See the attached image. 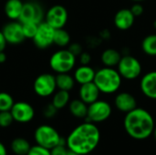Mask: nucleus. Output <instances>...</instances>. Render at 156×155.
<instances>
[{"label": "nucleus", "instance_id": "obj_1", "mask_svg": "<svg viewBox=\"0 0 156 155\" xmlns=\"http://www.w3.org/2000/svg\"><path fill=\"white\" fill-rule=\"evenodd\" d=\"M101 140V132L95 123L86 122L77 126L68 136L67 148L80 155L93 152Z\"/></svg>", "mask_w": 156, "mask_h": 155}, {"label": "nucleus", "instance_id": "obj_2", "mask_svg": "<svg viewBox=\"0 0 156 155\" xmlns=\"http://www.w3.org/2000/svg\"><path fill=\"white\" fill-rule=\"evenodd\" d=\"M126 133L133 139L143 141L153 135L155 127L153 115L143 108H135L126 113L123 120Z\"/></svg>", "mask_w": 156, "mask_h": 155}, {"label": "nucleus", "instance_id": "obj_3", "mask_svg": "<svg viewBox=\"0 0 156 155\" xmlns=\"http://www.w3.org/2000/svg\"><path fill=\"white\" fill-rule=\"evenodd\" d=\"M93 82L98 87L101 93H116L122 83V78L114 68L104 67L96 71Z\"/></svg>", "mask_w": 156, "mask_h": 155}, {"label": "nucleus", "instance_id": "obj_4", "mask_svg": "<svg viewBox=\"0 0 156 155\" xmlns=\"http://www.w3.org/2000/svg\"><path fill=\"white\" fill-rule=\"evenodd\" d=\"M76 61L77 57L68 48H60L51 55L49 58V67L57 74L69 73L75 68Z\"/></svg>", "mask_w": 156, "mask_h": 155}, {"label": "nucleus", "instance_id": "obj_5", "mask_svg": "<svg viewBox=\"0 0 156 155\" xmlns=\"http://www.w3.org/2000/svg\"><path fill=\"white\" fill-rule=\"evenodd\" d=\"M34 136L37 145H40L48 150L52 149L59 143L66 145V143L60 137L58 131L49 125L44 124L38 126L35 131Z\"/></svg>", "mask_w": 156, "mask_h": 155}, {"label": "nucleus", "instance_id": "obj_6", "mask_svg": "<svg viewBox=\"0 0 156 155\" xmlns=\"http://www.w3.org/2000/svg\"><path fill=\"white\" fill-rule=\"evenodd\" d=\"M117 70L122 79L133 80L141 76L143 67L141 62L135 57L125 55L122 57L119 64L117 65Z\"/></svg>", "mask_w": 156, "mask_h": 155}, {"label": "nucleus", "instance_id": "obj_7", "mask_svg": "<svg viewBox=\"0 0 156 155\" xmlns=\"http://www.w3.org/2000/svg\"><path fill=\"white\" fill-rule=\"evenodd\" d=\"M112 109L108 101L97 100L88 105V112L86 122L92 123H100L105 122L112 115Z\"/></svg>", "mask_w": 156, "mask_h": 155}, {"label": "nucleus", "instance_id": "obj_8", "mask_svg": "<svg viewBox=\"0 0 156 155\" xmlns=\"http://www.w3.org/2000/svg\"><path fill=\"white\" fill-rule=\"evenodd\" d=\"M33 90L35 93L41 98L53 95L57 90L56 76L51 73H42L38 75L34 80Z\"/></svg>", "mask_w": 156, "mask_h": 155}, {"label": "nucleus", "instance_id": "obj_9", "mask_svg": "<svg viewBox=\"0 0 156 155\" xmlns=\"http://www.w3.org/2000/svg\"><path fill=\"white\" fill-rule=\"evenodd\" d=\"M45 11L43 6L37 1H27L24 3L22 13L18 21L20 23L32 22L40 24L45 19Z\"/></svg>", "mask_w": 156, "mask_h": 155}, {"label": "nucleus", "instance_id": "obj_10", "mask_svg": "<svg viewBox=\"0 0 156 155\" xmlns=\"http://www.w3.org/2000/svg\"><path fill=\"white\" fill-rule=\"evenodd\" d=\"M68 19L69 13L67 8L61 5H55L47 10L44 21L54 29H58L63 28L66 26Z\"/></svg>", "mask_w": 156, "mask_h": 155}, {"label": "nucleus", "instance_id": "obj_11", "mask_svg": "<svg viewBox=\"0 0 156 155\" xmlns=\"http://www.w3.org/2000/svg\"><path fill=\"white\" fill-rule=\"evenodd\" d=\"M54 32L55 29L48 23L45 21L41 22L38 24L37 32L32 38L34 45L40 49H46L49 48L51 45H53Z\"/></svg>", "mask_w": 156, "mask_h": 155}, {"label": "nucleus", "instance_id": "obj_12", "mask_svg": "<svg viewBox=\"0 0 156 155\" xmlns=\"http://www.w3.org/2000/svg\"><path fill=\"white\" fill-rule=\"evenodd\" d=\"M1 31L7 44L19 45L26 39L22 29V24L18 20H11L6 23Z\"/></svg>", "mask_w": 156, "mask_h": 155}, {"label": "nucleus", "instance_id": "obj_13", "mask_svg": "<svg viewBox=\"0 0 156 155\" xmlns=\"http://www.w3.org/2000/svg\"><path fill=\"white\" fill-rule=\"evenodd\" d=\"M15 122L19 123H27L31 122L35 116L34 108L26 101L15 102L10 110Z\"/></svg>", "mask_w": 156, "mask_h": 155}, {"label": "nucleus", "instance_id": "obj_14", "mask_svg": "<svg viewBox=\"0 0 156 155\" xmlns=\"http://www.w3.org/2000/svg\"><path fill=\"white\" fill-rule=\"evenodd\" d=\"M114 105L119 111L126 114L137 108V100L132 93L122 91L115 96Z\"/></svg>", "mask_w": 156, "mask_h": 155}, {"label": "nucleus", "instance_id": "obj_15", "mask_svg": "<svg viewBox=\"0 0 156 155\" xmlns=\"http://www.w3.org/2000/svg\"><path fill=\"white\" fill-rule=\"evenodd\" d=\"M140 89L146 98L156 100V70L149 71L142 77Z\"/></svg>", "mask_w": 156, "mask_h": 155}, {"label": "nucleus", "instance_id": "obj_16", "mask_svg": "<svg viewBox=\"0 0 156 155\" xmlns=\"http://www.w3.org/2000/svg\"><path fill=\"white\" fill-rule=\"evenodd\" d=\"M135 16L130 9L122 8L119 10L114 16V25L119 30H128L134 24Z\"/></svg>", "mask_w": 156, "mask_h": 155}, {"label": "nucleus", "instance_id": "obj_17", "mask_svg": "<svg viewBox=\"0 0 156 155\" xmlns=\"http://www.w3.org/2000/svg\"><path fill=\"white\" fill-rule=\"evenodd\" d=\"M100 94L101 91L93 81L80 85L79 90L80 99L88 105L99 100Z\"/></svg>", "mask_w": 156, "mask_h": 155}, {"label": "nucleus", "instance_id": "obj_18", "mask_svg": "<svg viewBox=\"0 0 156 155\" xmlns=\"http://www.w3.org/2000/svg\"><path fill=\"white\" fill-rule=\"evenodd\" d=\"M96 71L90 65H80L78 67L73 74V78L76 83L82 85L85 83L92 82L95 77Z\"/></svg>", "mask_w": 156, "mask_h": 155}, {"label": "nucleus", "instance_id": "obj_19", "mask_svg": "<svg viewBox=\"0 0 156 155\" xmlns=\"http://www.w3.org/2000/svg\"><path fill=\"white\" fill-rule=\"evenodd\" d=\"M24 2L22 0H7L4 5V12L10 20H18L22 13Z\"/></svg>", "mask_w": 156, "mask_h": 155}, {"label": "nucleus", "instance_id": "obj_20", "mask_svg": "<svg viewBox=\"0 0 156 155\" xmlns=\"http://www.w3.org/2000/svg\"><path fill=\"white\" fill-rule=\"evenodd\" d=\"M122 57V56L118 50L114 48H107L101 53V59L102 64L105 67L114 68V67H117Z\"/></svg>", "mask_w": 156, "mask_h": 155}, {"label": "nucleus", "instance_id": "obj_21", "mask_svg": "<svg viewBox=\"0 0 156 155\" xmlns=\"http://www.w3.org/2000/svg\"><path fill=\"white\" fill-rule=\"evenodd\" d=\"M69 110L74 117L79 119H85L88 112V104H86L80 99H76L69 101Z\"/></svg>", "mask_w": 156, "mask_h": 155}, {"label": "nucleus", "instance_id": "obj_22", "mask_svg": "<svg viewBox=\"0 0 156 155\" xmlns=\"http://www.w3.org/2000/svg\"><path fill=\"white\" fill-rule=\"evenodd\" d=\"M75 83L73 76L69 73H58L56 75V84L58 90L70 91L74 88Z\"/></svg>", "mask_w": 156, "mask_h": 155}, {"label": "nucleus", "instance_id": "obj_23", "mask_svg": "<svg viewBox=\"0 0 156 155\" xmlns=\"http://www.w3.org/2000/svg\"><path fill=\"white\" fill-rule=\"evenodd\" d=\"M70 43V35L69 33L63 28L55 29L53 44L60 48H66Z\"/></svg>", "mask_w": 156, "mask_h": 155}, {"label": "nucleus", "instance_id": "obj_24", "mask_svg": "<svg viewBox=\"0 0 156 155\" xmlns=\"http://www.w3.org/2000/svg\"><path fill=\"white\" fill-rule=\"evenodd\" d=\"M69 100H70L69 91L58 90V91L54 92L51 103L58 110H61V109L65 108L69 103Z\"/></svg>", "mask_w": 156, "mask_h": 155}, {"label": "nucleus", "instance_id": "obj_25", "mask_svg": "<svg viewBox=\"0 0 156 155\" xmlns=\"http://www.w3.org/2000/svg\"><path fill=\"white\" fill-rule=\"evenodd\" d=\"M31 146L24 138H16L11 143V150L17 155H27Z\"/></svg>", "mask_w": 156, "mask_h": 155}, {"label": "nucleus", "instance_id": "obj_26", "mask_svg": "<svg viewBox=\"0 0 156 155\" xmlns=\"http://www.w3.org/2000/svg\"><path fill=\"white\" fill-rule=\"evenodd\" d=\"M142 48L144 52L151 57L156 56V34L148 35L142 42Z\"/></svg>", "mask_w": 156, "mask_h": 155}, {"label": "nucleus", "instance_id": "obj_27", "mask_svg": "<svg viewBox=\"0 0 156 155\" xmlns=\"http://www.w3.org/2000/svg\"><path fill=\"white\" fill-rule=\"evenodd\" d=\"M14 103V99L9 93L5 91L0 92V111H10Z\"/></svg>", "mask_w": 156, "mask_h": 155}, {"label": "nucleus", "instance_id": "obj_28", "mask_svg": "<svg viewBox=\"0 0 156 155\" xmlns=\"http://www.w3.org/2000/svg\"><path fill=\"white\" fill-rule=\"evenodd\" d=\"M21 24H22V29H23V33H24L26 39L27 38L32 39L37 32L38 24L32 23V22H26V23H21Z\"/></svg>", "mask_w": 156, "mask_h": 155}, {"label": "nucleus", "instance_id": "obj_29", "mask_svg": "<svg viewBox=\"0 0 156 155\" xmlns=\"http://www.w3.org/2000/svg\"><path fill=\"white\" fill-rule=\"evenodd\" d=\"M13 122H14V119L10 111H0V127L6 128L10 126Z\"/></svg>", "mask_w": 156, "mask_h": 155}, {"label": "nucleus", "instance_id": "obj_30", "mask_svg": "<svg viewBox=\"0 0 156 155\" xmlns=\"http://www.w3.org/2000/svg\"><path fill=\"white\" fill-rule=\"evenodd\" d=\"M27 155H51L50 154V150L44 148L40 145H36V146H32L29 150V152L27 153Z\"/></svg>", "mask_w": 156, "mask_h": 155}, {"label": "nucleus", "instance_id": "obj_31", "mask_svg": "<svg viewBox=\"0 0 156 155\" xmlns=\"http://www.w3.org/2000/svg\"><path fill=\"white\" fill-rule=\"evenodd\" d=\"M58 111V110L52 103H48V104H47V105L44 107V109H43V115H44L46 118L50 119V118H53V117L56 115V113H57Z\"/></svg>", "mask_w": 156, "mask_h": 155}, {"label": "nucleus", "instance_id": "obj_32", "mask_svg": "<svg viewBox=\"0 0 156 155\" xmlns=\"http://www.w3.org/2000/svg\"><path fill=\"white\" fill-rule=\"evenodd\" d=\"M68 153V148H66L65 144H58L52 149H50V154L51 155H66Z\"/></svg>", "mask_w": 156, "mask_h": 155}, {"label": "nucleus", "instance_id": "obj_33", "mask_svg": "<svg viewBox=\"0 0 156 155\" xmlns=\"http://www.w3.org/2000/svg\"><path fill=\"white\" fill-rule=\"evenodd\" d=\"M130 10H131V12L133 13V15L135 17L141 16L144 14V8L143 5L141 3H134L132 5V7L130 8Z\"/></svg>", "mask_w": 156, "mask_h": 155}, {"label": "nucleus", "instance_id": "obj_34", "mask_svg": "<svg viewBox=\"0 0 156 155\" xmlns=\"http://www.w3.org/2000/svg\"><path fill=\"white\" fill-rule=\"evenodd\" d=\"M68 49L76 57H79L80 53L83 51L82 46L80 43H69V45L68 46Z\"/></svg>", "mask_w": 156, "mask_h": 155}, {"label": "nucleus", "instance_id": "obj_35", "mask_svg": "<svg viewBox=\"0 0 156 155\" xmlns=\"http://www.w3.org/2000/svg\"><path fill=\"white\" fill-rule=\"evenodd\" d=\"M80 65H89L91 61V56L89 52L82 51L80 55L79 56Z\"/></svg>", "mask_w": 156, "mask_h": 155}, {"label": "nucleus", "instance_id": "obj_36", "mask_svg": "<svg viewBox=\"0 0 156 155\" xmlns=\"http://www.w3.org/2000/svg\"><path fill=\"white\" fill-rule=\"evenodd\" d=\"M6 45H7V42H6V40H5V37H4V35H3L2 31L0 30V52L5 50V48Z\"/></svg>", "mask_w": 156, "mask_h": 155}, {"label": "nucleus", "instance_id": "obj_37", "mask_svg": "<svg viewBox=\"0 0 156 155\" xmlns=\"http://www.w3.org/2000/svg\"><path fill=\"white\" fill-rule=\"evenodd\" d=\"M5 60H6V54L4 51H1L0 52V64L5 62Z\"/></svg>", "mask_w": 156, "mask_h": 155}, {"label": "nucleus", "instance_id": "obj_38", "mask_svg": "<svg viewBox=\"0 0 156 155\" xmlns=\"http://www.w3.org/2000/svg\"><path fill=\"white\" fill-rule=\"evenodd\" d=\"M0 155H7L6 149L2 143H0Z\"/></svg>", "mask_w": 156, "mask_h": 155}, {"label": "nucleus", "instance_id": "obj_39", "mask_svg": "<svg viewBox=\"0 0 156 155\" xmlns=\"http://www.w3.org/2000/svg\"><path fill=\"white\" fill-rule=\"evenodd\" d=\"M66 155H80L79 153H75V152H73V151H70V150H69L68 149V153H67V154Z\"/></svg>", "mask_w": 156, "mask_h": 155}, {"label": "nucleus", "instance_id": "obj_40", "mask_svg": "<svg viewBox=\"0 0 156 155\" xmlns=\"http://www.w3.org/2000/svg\"><path fill=\"white\" fill-rule=\"evenodd\" d=\"M153 135H154V140L156 141V125H155V127H154V132H153Z\"/></svg>", "mask_w": 156, "mask_h": 155}, {"label": "nucleus", "instance_id": "obj_41", "mask_svg": "<svg viewBox=\"0 0 156 155\" xmlns=\"http://www.w3.org/2000/svg\"><path fill=\"white\" fill-rule=\"evenodd\" d=\"M132 1H133L134 3H141V2H143L144 0H132Z\"/></svg>", "mask_w": 156, "mask_h": 155}, {"label": "nucleus", "instance_id": "obj_42", "mask_svg": "<svg viewBox=\"0 0 156 155\" xmlns=\"http://www.w3.org/2000/svg\"><path fill=\"white\" fill-rule=\"evenodd\" d=\"M154 28L156 29V20L154 21Z\"/></svg>", "mask_w": 156, "mask_h": 155}]
</instances>
